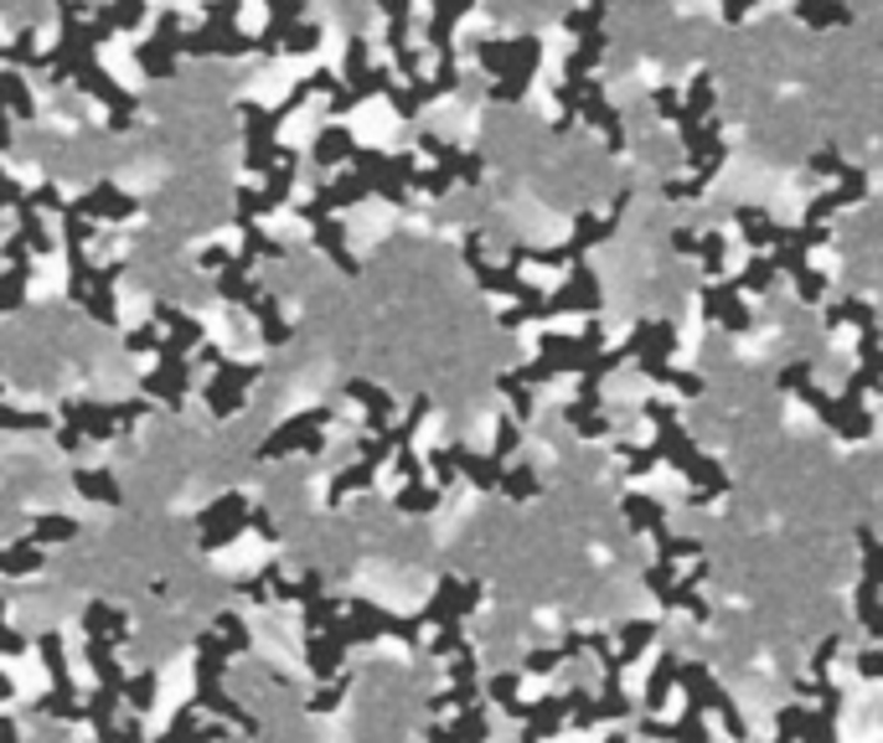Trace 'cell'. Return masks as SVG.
I'll list each match as a JSON object with an SVG mask.
<instances>
[{"instance_id":"1","label":"cell","mask_w":883,"mask_h":743,"mask_svg":"<svg viewBox=\"0 0 883 743\" xmlns=\"http://www.w3.org/2000/svg\"><path fill=\"white\" fill-rule=\"evenodd\" d=\"M641 413L656 423V455L687 475V486H693V496H687V501H693V507H708L714 496H724V490H729V475H724V465L697 450L693 434L677 423V408L666 403V398H645Z\"/></svg>"},{"instance_id":"2","label":"cell","mask_w":883,"mask_h":743,"mask_svg":"<svg viewBox=\"0 0 883 743\" xmlns=\"http://www.w3.org/2000/svg\"><path fill=\"white\" fill-rule=\"evenodd\" d=\"M677 681L682 692H687V708H703V712H718L724 718V728H729V739L744 743L749 728H744V712H739V702H733L724 687L714 681V672L703 666V661H677Z\"/></svg>"},{"instance_id":"3","label":"cell","mask_w":883,"mask_h":743,"mask_svg":"<svg viewBox=\"0 0 883 743\" xmlns=\"http://www.w3.org/2000/svg\"><path fill=\"white\" fill-rule=\"evenodd\" d=\"M578 114H584V124H595L599 135H605V145H610V155L626 151V130H620V109H615L610 99H605V88H599V78H584V93H578Z\"/></svg>"},{"instance_id":"4","label":"cell","mask_w":883,"mask_h":743,"mask_svg":"<svg viewBox=\"0 0 883 743\" xmlns=\"http://www.w3.org/2000/svg\"><path fill=\"white\" fill-rule=\"evenodd\" d=\"M703 315L718 321L724 331H749V325H754V315H749V304H744V295H739L733 279H714V285H703Z\"/></svg>"},{"instance_id":"5","label":"cell","mask_w":883,"mask_h":743,"mask_svg":"<svg viewBox=\"0 0 883 743\" xmlns=\"http://www.w3.org/2000/svg\"><path fill=\"white\" fill-rule=\"evenodd\" d=\"M863 197H868V170L863 166H848V176H842L832 191H821V197L806 207V222L827 228V218H832V212H842V207H858Z\"/></svg>"},{"instance_id":"6","label":"cell","mask_w":883,"mask_h":743,"mask_svg":"<svg viewBox=\"0 0 883 743\" xmlns=\"http://www.w3.org/2000/svg\"><path fill=\"white\" fill-rule=\"evenodd\" d=\"M388 11V47H393V68L404 73L408 84H419V52L408 42V0H377Z\"/></svg>"},{"instance_id":"7","label":"cell","mask_w":883,"mask_h":743,"mask_svg":"<svg viewBox=\"0 0 883 743\" xmlns=\"http://www.w3.org/2000/svg\"><path fill=\"white\" fill-rule=\"evenodd\" d=\"M733 222L744 228V243L754 248V254L791 248V228H781V222L770 218V212H760V207H733Z\"/></svg>"},{"instance_id":"8","label":"cell","mask_w":883,"mask_h":743,"mask_svg":"<svg viewBox=\"0 0 883 743\" xmlns=\"http://www.w3.org/2000/svg\"><path fill=\"white\" fill-rule=\"evenodd\" d=\"M775 264H781V274H791V285H796V295L806 304H821V295H827V274H816L812 264H806V254L801 248H775Z\"/></svg>"},{"instance_id":"9","label":"cell","mask_w":883,"mask_h":743,"mask_svg":"<svg viewBox=\"0 0 883 743\" xmlns=\"http://www.w3.org/2000/svg\"><path fill=\"white\" fill-rule=\"evenodd\" d=\"M641 739H666V743H714L708 728H703V708H682L677 723H662V718H645Z\"/></svg>"},{"instance_id":"10","label":"cell","mask_w":883,"mask_h":743,"mask_svg":"<svg viewBox=\"0 0 883 743\" xmlns=\"http://www.w3.org/2000/svg\"><path fill=\"white\" fill-rule=\"evenodd\" d=\"M599 63H605V26H599V32H584L578 36V47L563 57V84H584V78H595Z\"/></svg>"},{"instance_id":"11","label":"cell","mask_w":883,"mask_h":743,"mask_svg":"<svg viewBox=\"0 0 883 743\" xmlns=\"http://www.w3.org/2000/svg\"><path fill=\"white\" fill-rule=\"evenodd\" d=\"M476 0H434V16H429V47L440 52V57H455V21L471 11Z\"/></svg>"},{"instance_id":"12","label":"cell","mask_w":883,"mask_h":743,"mask_svg":"<svg viewBox=\"0 0 883 743\" xmlns=\"http://www.w3.org/2000/svg\"><path fill=\"white\" fill-rule=\"evenodd\" d=\"M714 103H718L714 73H697L693 84H687V93H682V119L677 124H703V119L714 114Z\"/></svg>"},{"instance_id":"13","label":"cell","mask_w":883,"mask_h":743,"mask_svg":"<svg viewBox=\"0 0 883 743\" xmlns=\"http://www.w3.org/2000/svg\"><path fill=\"white\" fill-rule=\"evenodd\" d=\"M733 285H739V295H770V289L781 285V264H775L770 254H754Z\"/></svg>"},{"instance_id":"14","label":"cell","mask_w":883,"mask_h":743,"mask_svg":"<svg viewBox=\"0 0 883 743\" xmlns=\"http://www.w3.org/2000/svg\"><path fill=\"white\" fill-rule=\"evenodd\" d=\"M796 16L812 26V32H827V26H852V11L837 5V0H796Z\"/></svg>"},{"instance_id":"15","label":"cell","mask_w":883,"mask_h":743,"mask_svg":"<svg viewBox=\"0 0 883 743\" xmlns=\"http://www.w3.org/2000/svg\"><path fill=\"white\" fill-rule=\"evenodd\" d=\"M641 372H645V377H656V382H672V388H682L687 398H697V392H703V377H697V372L672 367V356H641Z\"/></svg>"},{"instance_id":"16","label":"cell","mask_w":883,"mask_h":743,"mask_svg":"<svg viewBox=\"0 0 883 743\" xmlns=\"http://www.w3.org/2000/svg\"><path fill=\"white\" fill-rule=\"evenodd\" d=\"M135 57H140V68L151 73V78H176V47H170V36L155 32V42H145Z\"/></svg>"},{"instance_id":"17","label":"cell","mask_w":883,"mask_h":743,"mask_svg":"<svg viewBox=\"0 0 883 743\" xmlns=\"http://www.w3.org/2000/svg\"><path fill=\"white\" fill-rule=\"evenodd\" d=\"M672 687H677V656H662L656 672H651V681H645V712H651V718L666 708V692H672Z\"/></svg>"},{"instance_id":"18","label":"cell","mask_w":883,"mask_h":743,"mask_svg":"<svg viewBox=\"0 0 883 743\" xmlns=\"http://www.w3.org/2000/svg\"><path fill=\"white\" fill-rule=\"evenodd\" d=\"M352 155H357V145L346 135V124H325V135L316 140V160H321V166H341V160H352Z\"/></svg>"},{"instance_id":"19","label":"cell","mask_w":883,"mask_h":743,"mask_svg":"<svg viewBox=\"0 0 883 743\" xmlns=\"http://www.w3.org/2000/svg\"><path fill=\"white\" fill-rule=\"evenodd\" d=\"M729 237L724 233H697V258H703V274H708V285L714 279H724V264H729Z\"/></svg>"},{"instance_id":"20","label":"cell","mask_w":883,"mask_h":743,"mask_svg":"<svg viewBox=\"0 0 883 743\" xmlns=\"http://www.w3.org/2000/svg\"><path fill=\"white\" fill-rule=\"evenodd\" d=\"M0 109H11V114H21V119H32V114H36V109H32V93H26V78H21L16 68L0 73Z\"/></svg>"},{"instance_id":"21","label":"cell","mask_w":883,"mask_h":743,"mask_svg":"<svg viewBox=\"0 0 883 743\" xmlns=\"http://www.w3.org/2000/svg\"><path fill=\"white\" fill-rule=\"evenodd\" d=\"M873 321H879V315H873V304L852 300V295H848V300H837L832 310H827V331H837V325H858V331H863V325H873Z\"/></svg>"},{"instance_id":"22","label":"cell","mask_w":883,"mask_h":743,"mask_svg":"<svg viewBox=\"0 0 883 743\" xmlns=\"http://www.w3.org/2000/svg\"><path fill=\"white\" fill-rule=\"evenodd\" d=\"M656 641V625L651 620H630L626 630H620V666H630V661H641V651Z\"/></svg>"},{"instance_id":"23","label":"cell","mask_w":883,"mask_h":743,"mask_svg":"<svg viewBox=\"0 0 883 743\" xmlns=\"http://www.w3.org/2000/svg\"><path fill=\"white\" fill-rule=\"evenodd\" d=\"M626 517L630 526H641V532H662L666 526V511L651 501V496H626Z\"/></svg>"},{"instance_id":"24","label":"cell","mask_w":883,"mask_h":743,"mask_svg":"<svg viewBox=\"0 0 883 743\" xmlns=\"http://www.w3.org/2000/svg\"><path fill=\"white\" fill-rule=\"evenodd\" d=\"M605 16H610V0H589L584 11H569V16H563V32H574V36L599 32V26H605Z\"/></svg>"},{"instance_id":"25","label":"cell","mask_w":883,"mask_h":743,"mask_svg":"<svg viewBox=\"0 0 883 743\" xmlns=\"http://www.w3.org/2000/svg\"><path fill=\"white\" fill-rule=\"evenodd\" d=\"M858 620H863V625L873 630V641L883 645V599L873 584H858Z\"/></svg>"},{"instance_id":"26","label":"cell","mask_w":883,"mask_h":743,"mask_svg":"<svg viewBox=\"0 0 883 743\" xmlns=\"http://www.w3.org/2000/svg\"><path fill=\"white\" fill-rule=\"evenodd\" d=\"M858 547H863V584L883 589V542L863 526V532H858Z\"/></svg>"},{"instance_id":"27","label":"cell","mask_w":883,"mask_h":743,"mask_svg":"<svg viewBox=\"0 0 883 743\" xmlns=\"http://www.w3.org/2000/svg\"><path fill=\"white\" fill-rule=\"evenodd\" d=\"M651 109H656L666 124H677L682 119V84H656L651 88Z\"/></svg>"},{"instance_id":"28","label":"cell","mask_w":883,"mask_h":743,"mask_svg":"<svg viewBox=\"0 0 883 743\" xmlns=\"http://www.w3.org/2000/svg\"><path fill=\"white\" fill-rule=\"evenodd\" d=\"M563 419L574 423L584 440H605V434H610V419H605V413H578V408L569 403V408H563Z\"/></svg>"},{"instance_id":"29","label":"cell","mask_w":883,"mask_h":743,"mask_svg":"<svg viewBox=\"0 0 883 743\" xmlns=\"http://www.w3.org/2000/svg\"><path fill=\"white\" fill-rule=\"evenodd\" d=\"M316 47H321V32L306 26V21L285 26V36H279V52H316Z\"/></svg>"},{"instance_id":"30","label":"cell","mask_w":883,"mask_h":743,"mask_svg":"<svg viewBox=\"0 0 883 743\" xmlns=\"http://www.w3.org/2000/svg\"><path fill=\"white\" fill-rule=\"evenodd\" d=\"M837 651H842V641L837 635H827V641L816 645V656H812V681H816V692H821V681H832V661H837Z\"/></svg>"},{"instance_id":"31","label":"cell","mask_w":883,"mask_h":743,"mask_svg":"<svg viewBox=\"0 0 883 743\" xmlns=\"http://www.w3.org/2000/svg\"><path fill=\"white\" fill-rule=\"evenodd\" d=\"M806 166H812L816 176H837V181L848 176V160H842V151H816L812 160H806Z\"/></svg>"},{"instance_id":"32","label":"cell","mask_w":883,"mask_h":743,"mask_svg":"<svg viewBox=\"0 0 883 743\" xmlns=\"http://www.w3.org/2000/svg\"><path fill=\"white\" fill-rule=\"evenodd\" d=\"M620 455H626V470L630 475H651V470H656V459H662V455H656V444H645V450H620Z\"/></svg>"},{"instance_id":"33","label":"cell","mask_w":883,"mask_h":743,"mask_svg":"<svg viewBox=\"0 0 883 743\" xmlns=\"http://www.w3.org/2000/svg\"><path fill=\"white\" fill-rule=\"evenodd\" d=\"M501 486H507V496H538V475L527 465H517L511 475H501Z\"/></svg>"},{"instance_id":"34","label":"cell","mask_w":883,"mask_h":743,"mask_svg":"<svg viewBox=\"0 0 883 743\" xmlns=\"http://www.w3.org/2000/svg\"><path fill=\"white\" fill-rule=\"evenodd\" d=\"M239 5H243V0H212V5H207V26H233Z\"/></svg>"},{"instance_id":"35","label":"cell","mask_w":883,"mask_h":743,"mask_svg":"<svg viewBox=\"0 0 883 743\" xmlns=\"http://www.w3.org/2000/svg\"><path fill=\"white\" fill-rule=\"evenodd\" d=\"M754 5H760V0H724V21H729V26H739V21H744Z\"/></svg>"},{"instance_id":"36","label":"cell","mask_w":883,"mask_h":743,"mask_svg":"<svg viewBox=\"0 0 883 743\" xmlns=\"http://www.w3.org/2000/svg\"><path fill=\"white\" fill-rule=\"evenodd\" d=\"M672 248H677V254H697V233L693 228H677V233H672Z\"/></svg>"},{"instance_id":"37","label":"cell","mask_w":883,"mask_h":743,"mask_svg":"<svg viewBox=\"0 0 883 743\" xmlns=\"http://www.w3.org/2000/svg\"><path fill=\"white\" fill-rule=\"evenodd\" d=\"M11 145V130H5V109H0V151Z\"/></svg>"},{"instance_id":"38","label":"cell","mask_w":883,"mask_h":743,"mask_svg":"<svg viewBox=\"0 0 883 743\" xmlns=\"http://www.w3.org/2000/svg\"><path fill=\"white\" fill-rule=\"evenodd\" d=\"M0 63H5V47H0Z\"/></svg>"}]
</instances>
